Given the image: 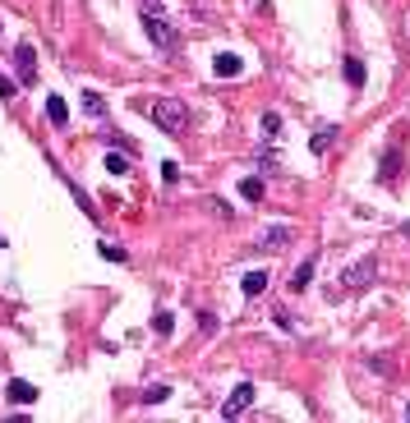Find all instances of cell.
<instances>
[{
    "instance_id": "cell-1",
    "label": "cell",
    "mask_w": 410,
    "mask_h": 423,
    "mask_svg": "<svg viewBox=\"0 0 410 423\" xmlns=\"http://www.w3.org/2000/svg\"><path fill=\"white\" fill-rule=\"evenodd\" d=\"M148 111H152V120H157V129L175 134V139H180L184 129H189V106H184L180 97H157V102H152Z\"/></svg>"
},
{
    "instance_id": "cell-2",
    "label": "cell",
    "mask_w": 410,
    "mask_h": 423,
    "mask_svg": "<svg viewBox=\"0 0 410 423\" xmlns=\"http://www.w3.org/2000/svg\"><path fill=\"white\" fill-rule=\"evenodd\" d=\"M14 74H19V83H23V87L37 83V51H33V42H19L14 46Z\"/></svg>"
},
{
    "instance_id": "cell-3",
    "label": "cell",
    "mask_w": 410,
    "mask_h": 423,
    "mask_svg": "<svg viewBox=\"0 0 410 423\" xmlns=\"http://www.w3.org/2000/svg\"><path fill=\"white\" fill-rule=\"evenodd\" d=\"M341 281H346V290H369V285L378 281V258L369 253L364 262H355V267H346V277H341Z\"/></svg>"
},
{
    "instance_id": "cell-4",
    "label": "cell",
    "mask_w": 410,
    "mask_h": 423,
    "mask_svg": "<svg viewBox=\"0 0 410 423\" xmlns=\"http://www.w3.org/2000/svg\"><path fill=\"white\" fill-rule=\"evenodd\" d=\"M143 33H148L157 46H171L175 42V33H171V23L162 18V9H143Z\"/></svg>"
},
{
    "instance_id": "cell-5",
    "label": "cell",
    "mask_w": 410,
    "mask_h": 423,
    "mask_svg": "<svg viewBox=\"0 0 410 423\" xmlns=\"http://www.w3.org/2000/svg\"><path fill=\"white\" fill-rule=\"evenodd\" d=\"M249 405H253V382H240V387L226 396V405H221V419H236V414H245Z\"/></svg>"
},
{
    "instance_id": "cell-6",
    "label": "cell",
    "mask_w": 410,
    "mask_h": 423,
    "mask_svg": "<svg viewBox=\"0 0 410 423\" xmlns=\"http://www.w3.org/2000/svg\"><path fill=\"white\" fill-rule=\"evenodd\" d=\"M5 400H9V405H33V400H37V387H33V382H23V378H14V382L5 387Z\"/></svg>"
},
{
    "instance_id": "cell-7",
    "label": "cell",
    "mask_w": 410,
    "mask_h": 423,
    "mask_svg": "<svg viewBox=\"0 0 410 423\" xmlns=\"http://www.w3.org/2000/svg\"><path fill=\"white\" fill-rule=\"evenodd\" d=\"M332 143H337V124H318V129H314V139H309V152H314V156H323Z\"/></svg>"
},
{
    "instance_id": "cell-8",
    "label": "cell",
    "mask_w": 410,
    "mask_h": 423,
    "mask_svg": "<svg viewBox=\"0 0 410 423\" xmlns=\"http://www.w3.org/2000/svg\"><path fill=\"white\" fill-rule=\"evenodd\" d=\"M212 70H217L221 78H236L240 70H245V60H240V55H236V51H221V55H217V60H212Z\"/></svg>"
},
{
    "instance_id": "cell-9",
    "label": "cell",
    "mask_w": 410,
    "mask_h": 423,
    "mask_svg": "<svg viewBox=\"0 0 410 423\" xmlns=\"http://www.w3.org/2000/svg\"><path fill=\"white\" fill-rule=\"evenodd\" d=\"M281 244H290V225H272V230H268V235H263V240H258V249L277 253Z\"/></svg>"
},
{
    "instance_id": "cell-10",
    "label": "cell",
    "mask_w": 410,
    "mask_h": 423,
    "mask_svg": "<svg viewBox=\"0 0 410 423\" xmlns=\"http://www.w3.org/2000/svg\"><path fill=\"white\" fill-rule=\"evenodd\" d=\"M314 267H318V258H305V262H300V267H295V277H290V290H309V281H314Z\"/></svg>"
},
{
    "instance_id": "cell-11",
    "label": "cell",
    "mask_w": 410,
    "mask_h": 423,
    "mask_svg": "<svg viewBox=\"0 0 410 423\" xmlns=\"http://www.w3.org/2000/svg\"><path fill=\"white\" fill-rule=\"evenodd\" d=\"M46 120H51V124H70V106H65V97H46Z\"/></svg>"
},
{
    "instance_id": "cell-12",
    "label": "cell",
    "mask_w": 410,
    "mask_h": 423,
    "mask_svg": "<svg viewBox=\"0 0 410 423\" xmlns=\"http://www.w3.org/2000/svg\"><path fill=\"white\" fill-rule=\"evenodd\" d=\"M240 285H245V294L253 299V294H263V290H268V272H263V267H253V272H245V281H240Z\"/></svg>"
},
{
    "instance_id": "cell-13",
    "label": "cell",
    "mask_w": 410,
    "mask_h": 423,
    "mask_svg": "<svg viewBox=\"0 0 410 423\" xmlns=\"http://www.w3.org/2000/svg\"><path fill=\"white\" fill-rule=\"evenodd\" d=\"M341 74H346L350 87H364V60H355V55H346V65H341Z\"/></svg>"
},
{
    "instance_id": "cell-14",
    "label": "cell",
    "mask_w": 410,
    "mask_h": 423,
    "mask_svg": "<svg viewBox=\"0 0 410 423\" xmlns=\"http://www.w3.org/2000/svg\"><path fill=\"white\" fill-rule=\"evenodd\" d=\"M258 129H263V143H272V139H277V134H281V115H277V111H263Z\"/></svg>"
},
{
    "instance_id": "cell-15",
    "label": "cell",
    "mask_w": 410,
    "mask_h": 423,
    "mask_svg": "<svg viewBox=\"0 0 410 423\" xmlns=\"http://www.w3.org/2000/svg\"><path fill=\"white\" fill-rule=\"evenodd\" d=\"M152 331H157V336H171V331H175V313L157 309V313H152Z\"/></svg>"
},
{
    "instance_id": "cell-16",
    "label": "cell",
    "mask_w": 410,
    "mask_h": 423,
    "mask_svg": "<svg viewBox=\"0 0 410 423\" xmlns=\"http://www.w3.org/2000/svg\"><path fill=\"white\" fill-rule=\"evenodd\" d=\"M240 193H245L249 203H263V180H258V175H249V180H240Z\"/></svg>"
},
{
    "instance_id": "cell-17",
    "label": "cell",
    "mask_w": 410,
    "mask_h": 423,
    "mask_svg": "<svg viewBox=\"0 0 410 423\" xmlns=\"http://www.w3.org/2000/svg\"><path fill=\"white\" fill-rule=\"evenodd\" d=\"M106 171L111 175H130V156L125 152H106Z\"/></svg>"
},
{
    "instance_id": "cell-18",
    "label": "cell",
    "mask_w": 410,
    "mask_h": 423,
    "mask_svg": "<svg viewBox=\"0 0 410 423\" xmlns=\"http://www.w3.org/2000/svg\"><path fill=\"white\" fill-rule=\"evenodd\" d=\"M83 111L93 115V120H102V115H106V102H102L97 92H83Z\"/></svg>"
},
{
    "instance_id": "cell-19",
    "label": "cell",
    "mask_w": 410,
    "mask_h": 423,
    "mask_svg": "<svg viewBox=\"0 0 410 423\" xmlns=\"http://www.w3.org/2000/svg\"><path fill=\"white\" fill-rule=\"evenodd\" d=\"M253 166H258V171H277V152H272V147H263V152L253 156Z\"/></svg>"
},
{
    "instance_id": "cell-20",
    "label": "cell",
    "mask_w": 410,
    "mask_h": 423,
    "mask_svg": "<svg viewBox=\"0 0 410 423\" xmlns=\"http://www.w3.org/2000/svg\"><path fill=\"white\" fill-rule=\"evenodd\" d=\"M166 396H171V387H162V382H157V387H148V391H143V400H148V405H162Z\"/></svg>"
},
{
    "instance_id": "cell-21",
    "label": "cell",
    "mask_w": 410,
    "mask_h": 423,
    "mask_svg": "<svg viewBox=\"0 0 410 423\" xmlns=\"http://www.w3.org/2000/svg\"><path fill=\"white\" fill-rule=\"evenodd\" d=\"M102 258H111V262H130V253L115 249V244H102Z\"/></svg>"
},
{
    "instance_id": "cell-22",
    "label": "cell",
    "mask_w": 410,
    "mask_h": 423,
    "mask_svg": "<svg viewBox=\"0 0 410 423\" xmlns=\"http://www.w3.org/2000/svg\"><path fill=\"white\" fill-rule=\"evenodd\" d=\"M392 180H396V156L387 152V156H383V184H392Z\"/></svg>"
},
{
    "instance_id": "cell-23",
    "label": "cell",
    "mask_w": 410,
    "mask_h": 423,
    "mask_svg": "<svg viewBox=\"0 0 410 423\" xmlns=\"http://www.w3.org/2000/svg\"><path fill=\"white\" fill-rule=\"evenodd\" d=\"M199 331H203V336H212V331H217V318H212V313H199Z\"/></svg>"
},
{
    "instance_id": "cell-24",
    "label": "cell",
    "mask_w": 410,
    "mask_h": 423,
    "mask_svg": "<svg viewBox=\"0 0 410 423\" xmlns=\"http://www.w3.org/2000/svg\"><path fill=\"white\" fill-rule=\"evenodd\" d=\"M162 180H166V184H175V180H180V166L166 161V166H162Z\"/></svg>"
},
{
    "instance_id": "cell-25",
    "label": "cell",
    "mask_w": 410,
    "mask_h": 423,
    "mask_svg": "<svg viewBox=\"0 0 410 423\" xmlns=\"http://www.w3.org/2000/svg\"><path fill=\"white\" fill-rule=\"evenodd\" d=\"M212 212H217L221 221H231V216H236V212H231V208H226V203H221V198H212Z\"/></svg>"
},
{
    "instance_id": "cell-26",
    "label": "cell",
    "mask_w": 410,
    "mask_h": 423,
    "mask_svg": "<svg viewBox=\"0 0 410 423\" xmlns=\"http://www.w3.org/2000/svg\"><path fill=\"white\" fill-rule=\"evenodd\" d=\"M14 87H19L14 78H0V97H5V102H9V97H14Z\"/></svg>"
},
{
    "instance_id": "cell-27",
    "label": "cell",
    "mask_w": 410,
    "mask_h": 423,
    "mask_svg": "<svg viewBox=\"0 0 410 423\" xmlns=\"http://www.w3.org/2000/svg\"><path fill=\"white\" fill-rule=\"evenodd\" d=\"M139 5H143V9H162V0H139Z\"/></svg>"
},
{
    "instance_id": "cell-28",
    "label": "cell",
    "mask_w": 410,
    "mask_h": 423,
    "mask_svg": "<svg viewBox=\"0 0 410 423\" xmlns=\"http://www.w3.org/2000/svg\"><path fill=\"white\" fill-rule=\"evenodd\" d=\"M0 249H5V235H0Z\"/></svg>"
},
{
    "instance_id": "cell-29",
    "label": "cell",
    "mask_w": 410,
    "mask_h": 423,
    "mask_svg": "<svg viewBox=\"0 0 410 423\" xmlns=\"http://www.w3.org/2000/svg\"><path fill=\"white\" fill-rule=\"evenodd\" d=\"M406 419H410V405H406Z\"/></svg>"
}]
</instances>
